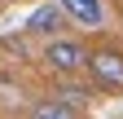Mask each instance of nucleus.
<instances>
[{"mask_svg": "<svg viewBox=\"0 0 123 119\" xmlns=\"http://www.w3.org/2000/svg\"><path fill=\"white\" fill-rule=\"evenodd\" d=\"M44 66L53 71V75H84V66H88V49L79 40H49L44 44V57H40Z\"/></svg>", "mask_w": 123, "mask_h": 119, "instance_id": "obj_1", "label": "nucleus"}, {"mask_svg": "<svg viewBox=\"0 0 123 119\" xmlns=\"http://www.w3.org/2000/svg\"><path fill=\"white\" fill-rule=\"evenodd\" d=\"M26 119H79V110L62 106L57 97H44V101H35V106H31V115H26Z\"/></svg>", "mask_w": 123, "mask_h": 119, "instance_id": "obj_6", "label": "nucleus"}, {"mask_svg": "<svg viewBox=\"0 0 123 119\" xmlns=\"http://www.w3.org/2000/svg\"><path fill=\"white\" fill-rule=\"evenodd\" d=\"M0 101H18V84L13 79H0Z\"/></svg>", "mask_w": 123, "mask_h": 119, "instance_id": "obj_8", "label": "nucleus"}, {"mask_svg": "<svg viewBox=\"0 0 123 119\" xmlns=\"http://www.w3.org/2000/svg\"><path fill=\"white\" fill-rule=\"evenodd\" d=\"M66 22H70V18L57 9V0H53V5H40L35 13H31L22 31H26V35H44V40H57L62 31H66Z\"/></svg>", "mask_w": 123, "mask_h": 119, "instance_id": "obj_3", "label": "nucleus"}, {"mask_svg": "<svg viewBox=\"0 0 123 119\" xmlns=\"http://www.w3.org/2000/svg\"><path fill=\"white\" fill-rule=\"evenodd\" d=\"M0 53H18V57H26V35H5V40H0Z\"/></svg>", "mask_w": 123, "mask_h": 119, "instance_id": "obj_7", "label": "nucleus"}, {"mask_svg": "<svg viewBox=\"0 0 123 119\" xmlns=\"http://www.w3.org/2000/svg\"><path fill=\"white\" fill-rule=\"evenodd\" d=\"M57 101L70 106V110H79V106L92 101V84H84L79 75H57Z\"/></svg>", "mask_w": 123, "mask_h": 119, "instance_id": "obj_5", "label": "nucleus"}, {"mask_svg": "<svg viewBox=\"0 0 123 119\" xmlns=\"http://www.w3.org/2000/svg\"><path fill=\"white\" fill-rule=\"evenodd\" d=\"M88 75L105 93H123V53L119 49H92L88 53Z\"/></svg>", "mask_w": 123, "mask_h": 119, "instance_id": "obj_2", "label": "nucleus"}, {"mask_svg": "<svg viewBox=\"0 0 123 119\" xmlns=\"http://www.w3.org/2000/svg\"><path fill=\"white\" fill-rule=\"evenodd\" d=\"M57 9L70 22H79V26H101V18H105L101 0H57Z\"/></svg>", "mask_w": 123, "mask_h": 119, "instance_id": "obj_4", "label": "nucleus"}]
</instances>
